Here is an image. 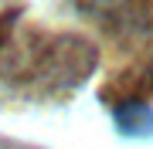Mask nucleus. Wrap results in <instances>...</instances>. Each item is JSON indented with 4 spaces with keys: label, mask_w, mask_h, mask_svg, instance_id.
<instances>
[{
    "label": "nucleus",
    "mask_w": 153,
    "mask_h": 149,
    "mask_svg": "<svg viewBox=\"0 0 153 149\" xmlns=\"http://www.w3.org/2000/svg\"><path fill=\"white\" fill-rule=\"evenodd\" d=\"M112 122L126 139H150L153 136V109L140 98H126L112 105Z\"/></svg>",
    "instance_id": "nucleus-1"
}]
</instances>
